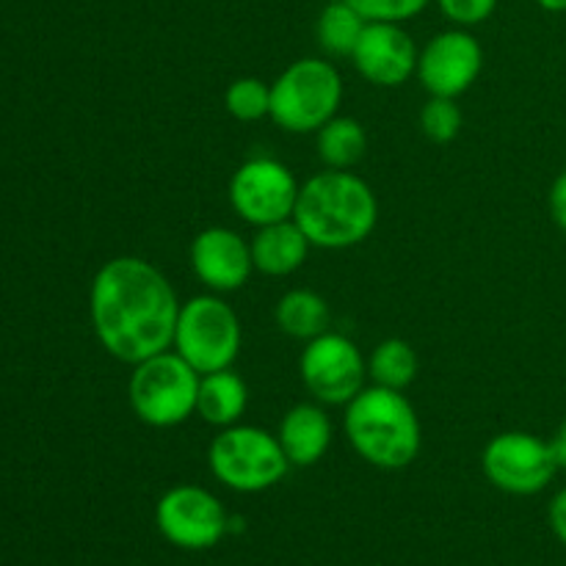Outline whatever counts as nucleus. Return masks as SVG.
Returning <instances> with one entry per match:
<instances>
[{
	"mask_svg": "<svg viewBox=\"0 0 566 566\" xmlns=\"http://www.w3.org/2000/svg\"><path fill=\"white\" fill-rule=\"evenodd\" d=\"M293 221L315 249L340 252L368 241L379 224V199L352 169H324L298 188Z\"/></svg>",
	"mask_w": 566,
	"mask_h": 566,
	"instance_id": "2",
	"label": "nucleus"
},
{
	"mask_svg": "<svg viewBox=\"0 0 566 566\" xmlns=\"http://www.w3.org/2000/svg\"><path fill=\"white\" fill-rule=\"evenodd\" d=\"M335 426L329 412L318 401H302L285 412L276 429L282 451H285L291 468H313L332 448Z\"/></svg>",
	"mask_w": 566,
	"mask_h": 566,
	"instance_id": "15",
	"label": "nucleus"
},
{
	"mask_svg": "<svg viewBox=\"0 0 566 566\" xmlns=\"http://www.w3.org/2000/svg\"><path fill=\"white\" fill-rule=\"evenodd\" d=\"M241 318L221 293H199L180 307L175 348L199 376L232 368L241 354Z\"/></svg>",
	"mask_w": 566,
	"mask_h": 566,
	"instance_id": "7",
	"label": "nucleus"
},
{
	"mask_svg": "<svg viewBox=\"0 0 566 566\" xmlns=\"http://www.w3.org/2000/svg\"><path fill=\"white\" fill-rule=\"evenodd\" d=\"M208 468L221 486L232 492H265L291 470L280 440L260 426L235 423L219 429L208 448Z\"/></svg>",
	"mask_w": 566,
	"mask_h": 566,
	"instance_id": "6",
	"label": "nucleus"
},
{
	"mask_svg": "<svg viewBox=\"0 0 566 566\" xmlns=\"http://www.w3.org/2000/svg\"><path fill=\"white\" fill-rule=\"evenodd\" d=\"M249 407V387L232 368L213 370L199 379L197 392V415L208 426L227 429V426L241 423L243 412Z\"/></svg>",
	"mask_w": 566,
	"mask_h": 566,
	"instance_id": "17",
	"label": "nucleus"
},
{
	"mask_svg": "<svg viewBox=\"0 0 566 566\" xmlns=\"http://www.w3.org/2000/svg\"><path fill=\"white\" fill-rule=\"evenodd\" d=\"M274 321L287 337L307 343L329 332L332 310L321 293L310 291V287H293L276 302Z\"/></svg>",
	"mask_w": 566,
	"mask_h": 566,
	"instance_id": "18",
	"label": "nucleus"
},
{
	"mask_svg": "<svg viewBox=\"0 0 566 566\" xmlns=\"http://www.w3.org/2000/svg\"><path fill=\"white\" fill-rule=\"evenodd\" d=\"M420 130L429 142L434 144H451L453 138L462 133L464 114L459 108L457 99L451 97H429L426 105L420 108Z\"/></svg>",
	"mask_w": 566,
	"mask_h": 566,
	"instance_id": "23",
	"label": "nucleus"
},
{
	"mask_svg": "<svg viewBox=\"0 0 566 566\" xmlns=\"http://www.w3.org/2000/svg\"><path fill=\"white\" fill-rule=\"evenodd\" d=\"M224 108L238 122H260L271 114V83L254 75L235 77L224 92Z\"/></svg>",
	"mask_w": 566,
	"mask_h": 566,
	"instance_id": "22",
	"label": "nucleus"
},
{
	"mask_svg": "<svg viewBox=\"0 0 566 566\" xmlns=\"http://www.w3.org/2000/svg\"><path fill=\"white\" fill-rule=\"evenodd\" d=\"M343 431L363 462L379 470H403L423 446L418 409L403 390L368 385L343 407Z\"/></svg>",
	"mask_w": 566,
	"mask_h": 566,
	"instance_id": "3",
	"label": "nucleus"
},
{
	"mask_svg": "<svg viewBox=\"0 0 566 566\" xmlns=\"http://www.w3.org/2000/svg\"><path fill=\"white\" fill-rule=\"evenodd\" d=\"M180 307L175 285L164 271L130 254L99 265L88 287L94 335L111 357L125 365L169 352Z\"/></svg>",
	"mask_w": 566,
	"mask_h": 566,
	"instance_id": "1",
	"label": "nucleus"
},
{
	"mask_svg": "<svg viewBox=\"0 0 566 566\" xmlns=\"http://www.w3.org/2000/svg\"><path fill=\"white\" fill-rule=\"evenodd\" d=\"M418 370L420 359L412 343L401 340V337H387L368 357V385L407 390L418 379Z\"/></svg>",
	"mask_w": 566,
	"mask_h": 566,
	"instance_id": "21",
	"label": "nucleus"
},
{
	"mask_svg": "<svg viewBox=\"0 0 566 566\" xmlns=\"http://www.w3.org/2000/svg\"><path fill=\"white\" fill-rule=\"evenodd\" d=\"M365 25H368V20L352 3L326 0L318 22H315V39H318V48L332 59H352Z\"/></svg>",
	"mask_w": 566,
	"mask_h": 566,
	"instance_id": "20",
	"label": "nucleus"
},
{
	"mask_svg": "<svg viewBox=\"0 0 566 566\" xmlns=\"http://www.w3.org/2000/svg\"><path fill=\"white\" fill-rule=\"evenodd\" d=\"M481 470L495 490L506 495H539L556 479L558 464L551 442L531 431H501L486 442Z\"/></svg>",
	"mask_w": 566,
	"mask_h": 566,
	"instance_id": "9",
	"label": "nucleus"
},
{
	"mask_svg": "<svg viewBox=\"0 0 566 566\" xmlns=\"http://www.w3.org/2000/svg\"><path fill=\"white\" fill-rule=\"evenodd\" d=\"M368 22H409L423 14L434 0H346Z\"/></svg>",
	"mask_w": 566,
	"mask_h": 566,
	"instance_id": "24",
	"label": "nucleus"
},
{
	"mask_svg": "<svg viewBox=\"0 0 566 566\" xmlns=\"http://www.w3.org/2000/svg\"><path fill=\"white\" fill-rule=\"evenodd\" d=\"M539 3V9L551 11V14H564L566 11V0H536Z\"/></svg>",
	"mask_w": 566,
	"mask_h": 566,
	"instance_id": "29",
	"label": "nucleus"
},
{
	"mask_svg": "<svg viewBox=\"0 0 566 566\" xmlns=\"http://www.w3.org/2000/svg\"><path fill=\"white\" fill-rule=\"evenodd\" d=\"M547 205H551V216L553 221H556L558 230L566 232V169L553 180Z\"/></svg>",
	"mask_w": 566,
	"mask_h": 566,
	"instance_id": "26",
	"label": "nucleus"
},
{
	"mask_svg": "<svg viewBox=\"0 0 566 566\" xmlns=\"http://www.w3.org/2000/svg\"><path fill=\"white\" fill-rule=\"evenodd\" d=\"M252 260L254 271L265 276H291L307 263L313 243L302 232V227L293 219L276 221V224L258 227L252 241Z\"/></svg>",
	"mask_w": 566,
	"mask_h": 566,
	"instance_id": "16",
	"label": "nucleus"
},
{
	"mask_svg": "<svg viewBox=\"0 0 566 566\" xmlns=\"http://www.w3.org/2000/svg\"><path fill=\"white\" fill-rule=\"evenodd\" d=\"M547 442H551V451H553V457H556L558 470H566V420L558 426L556 434H553Z\"/></svg>",
	"mask_w": 566,
	"mask_h": 566,
	"instance_id": "28",
	"label": "nucleus"
},
{
	"mask_svg": "<svg viewBox=\"0 0 566 566\" xmlns=\"http://www.w3.org/2000/svg\"><path fill=\"white\" fill-rule=\"evenodd\" d=\"M191 269L210 293L241 291L254 271L252 243L232 227H205L191 241Z\"/></svg>",
	"mask_w": 566,
	"mask_h": 566,
	"instance_id": "14",
	"label": "nucleus"
},
{
	"mask_svg": "<svg viewBox=\"0 0 566 566\" xmlns=\"http://www.w3.org/2000/svg\"><path fill=\"white\" fill-rule=\"evenodd\" d=\"M199 379L202 376L175 348H169L133 365L127 401L144 426L175 429L197 415Z\"/></svg>",
	"mask_w": 566,
	"mask_h": 566,
	"instance_id": "5",
	"label": "nucleus"
},
{
	"mask_svg": "<svg viewBox=\"0 0 566 566\" xmlns=\"http://www.w3.org/2000/svg\"><path fill=\"white\" fill-rule=\"evenodd\" d=\"M418 44L401 22H368L352 61L368 83L396 88L418 75Z\"/></svg>",
	"mask_w": 566,
	"mask_h": 566,
	"instance_id": "13",
	"label": "nucleus"
},
{
	"mask_svg": "<svg viewBox=\"0 0 566 566\" xmlns=\"http://www.w3.org/2000/svg\"><path fill=\"white\" fill-rule=\"evenodd\" d=\"M343 77L329 59H296L271 83V114L280 130L307 136L340 114Z\"/></svg>",
	"mask_w": 566,
	"mask_h": 566,
	"instance_id": "4",
	"label": "nucleus"
},
{
	"mask_svg": "<svg viewBox=\"0 0 566 566\" xmlns=\"http://www.w3.org/2000/svg\"><path fill=\"white\" fill-rule=\"evenodd\" d=\"M298 376L313 401L324 407H346L363 387H368V359L357 343L343 332H324L304 346Z\"/></svg>",
	"mask_w": 566,
	"mask_h": 566,
	"instance_id": "8",
	"label": "nucleus"
},
{
	"mask_svg": "<svg viewBox=\"0 0 566 566\" xmlns=\"http://www.w3.org/2000/svg\"><path fill=\"white\" fill-rule=\"evenodd\" d=\"M547 520H551V528L556 534V539L566 547V486L553 495L551 509H547Z\"/></svg>",
	"mask_w": 566,
	"mask_h": 566,
	"instance_id": "27",
	"label": "nucleus"
},
{
	"mask_svg": "<svg viewBox=\"0 0 566 566\" xmlns=\"http://www.w3.org/2000/svg\"><path fill=\"white\" fill-rule=\"evenodd\" d=\"M448 22L457 28H473L490 20L497 9V0H434Z\"/></svg>",
	"mask_w": 566,
	"mask_h": 566,
	"instance_id": "25",
	"label": "nucleus"
},
{
	"mask_svg": "<svg viewBox=\"0 0 566 566\" xmlns=\"http://www.w3.org/2000/svg\"><path fill=\"white\" fill-rule=\"evenodd\" d=\"M155 523L169 545L180 551H210L230 531V514L210 490L180 484L160 495Z\"/></svg>",
	"mask_w": 566,
	"mask_h": 566,
	"instance_id": "11",
	"label": "nucleus"
},
{
	"mask_svg": "<svg viewBox=\"0 0 566 566\" xmlns=\"http://www.w3.org/2000/svg\"><path fill=\"white\" fill-rule=\"evenodd\" d=\"M298 188L302 182L282 160L271 158V155H258V158L243 160L232 171L227 197H230L232 210L247 224L265 227L293 219Z\"/></svg>",
	"mask_w": 566,
	"mask_h": 566,
	"instance_id": "10",
	"label": "nucleus"
},
{
	"mask_svg": "<svg viewBox=\"0 0 566 566\" xmlns=\"http://www.w3.org/2000/svg\"><path fill=\"white\" fill-rule=\"evenodd\" d=\"M484 70V48L470 28H448L420 48L418 81L429 97L459 99L473 88Z\"/></svg>",
	"mask_w": 566,
	"mask_h": 566,
	"instance_id": "12",
	"label": "nucleus"
},
{
	"mask_svg": "<svg viewBox=\"0 0 566 566\" xmlns=\"http://www.w3.org/2000/svg\"><path fill=\"white\" fill-rule=\"evenodd\" d=\"M315 147L324 169H354L368 153V133L363 122L337 114L315 133Z\"/></svg>",
	"mask_w": 566,
	"mask_h": 566,
	"instance_id": "19",
	"label": "nucleus"
}]
</instances>
